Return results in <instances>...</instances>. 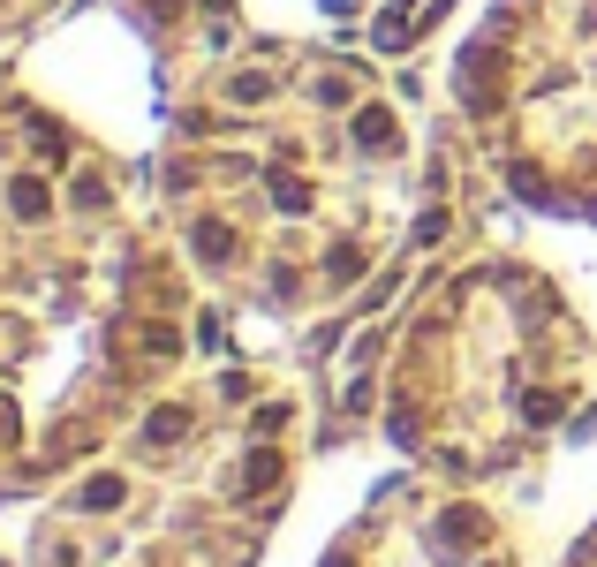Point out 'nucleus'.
<instances>
[{"mask_svg":"<svg viewBox=\"0 0 597 567\" xmlns=\"http://www.w3.org/2000/svg\"><path fill=\"white\" fill-rule=\"evenodd\" d=\"M356 137L363 144H393V121L378 114V106H363V114H356Z\"/></svg>","mask_w":597,"mask_h":567,"instance_id":"1","label":"nucleus"},{"mask_svg":"<svg viewBox=\"0 0 597 567\" xmlns=\"http://www.w3.org/2000/svg\"><path fill=\"white\" fill-rule=\"evenodd\" d=\"M16 212H31V220H38V212H46V189H38V182H16Z\"/></svg>","mask_w":597,"mask_h":567,"instance_id":"2","label":"nucleus"}]
</instances>
